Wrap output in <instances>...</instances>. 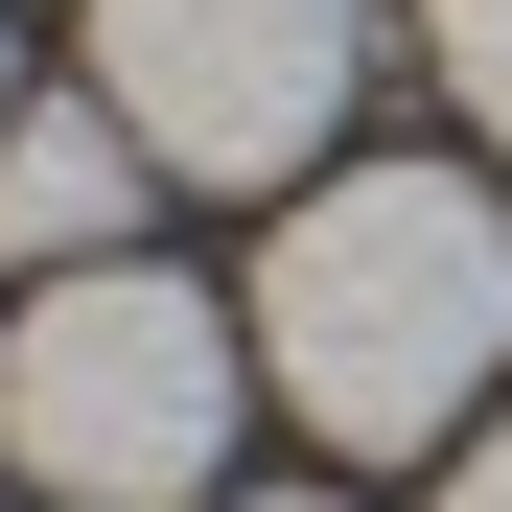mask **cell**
Returning a JSON list of instances; mask_svg holds the SVG:
<instances>
[{"mask_svg": "<svg viewBox=\"0 0 512 512\" xmlns=\"http://www.w3.org/2000/svg\"><path fill=\"white\" fill-rule=\"evenodd\" d=\"M256 373H280L350 466L466 443L512 396V210L466 163H326L256 256Z\"/></svg>", "mask_w": 512, "mask_h": 512, "instance_id": "obj_1", "label": "cell"}, {"mask_svg": "<svg viewBox=\"0 0 512 512\" xmlns=\"http://www.w3.org/2000/svg\"><path fill=\"white\" fill-rule=\"evenodd\" d=\"M233 396H256V326L163 256H94L0 326V466L47 512H187L233 466Z\"/></svg>", "mask_w": 512, "mask_h": 512, "instance_id": "obj_2", "label": "cell"}, {"mask_svg": "<svg viewBox=\"0 0 512 512\" xmlns=\"http://www.w3.org/2000/svg\"><path fill=\"white\" fill-rule=\"evenodd\" d=\"M373 70V0H94V94L163 187H303Z\"/></svg>", "mask_w": 512, "mask_h": 512, "instance_id": "obj_3", "label": "cell"}, {"mask_svg": "<svg viewBox=\"0 0 512 512\" xmlns=\"http://www.w3.org/2000/svg\"><path fill=\"white\" fill-rule=\"evenodd\" d=\"M140 187H163V163H140L117 94H24V117H0V256H24V280H94V256L140 233Z\"/></svg>", "mask_w": 512, "mask_h": 512, "instance_id": "obj_4", "label": "cell"}, {"mask_svg": "<svg viewBox=\"0 0 512 512\" xmlns=\"http://www.w3.org/2000/svg\"><path fill=\"white\" fill-rule=\"evenodd\" d=\"M419 70H443V94L512 140V0H419Z\"/></svg>", "mask_w": 512, "mask_h": 512, "instance_id": "obj_5", "label": "cell"}, {"mask_svg": "<svg viewBox=\"0 0 512 512\" xmlns=\"http://www.w3.org/2000/svg\"><path fill=\"white\" fill-rule=\"evenodd\" d=\"M443 512H512V396L466 419V489H443Z\"/></svg>", "mask_w": 512, "mask_h": 512, "instance_id": "obj_6", "label": "cell"}, {"mask_svg": "<svg viewBox=\"0 0 512 512\" xmlns=\"http://www.w3.org/2000/svg\"><path fill=\"white\" fill-rule=\"evenodd\" d=\"M256 512H350V489H256Z\"/></svg>", "mask_w": 512, "mask_h": 512, "instance_id": "obj_7", "label": "cell"}, {"mask_svg": "<svg viewBox=\"0 0 512 512\" xmlns=\"http://www.w3.org/2000/svg\"><path fill=\"white\" fill-rule=\"evenodd\" d=\"M0 117H24V70H0Z\"/></svg>", "mask_w": 512, "mask_h": 512, "instance_id": "obj_8", "label": "cell"}]
</instances>
